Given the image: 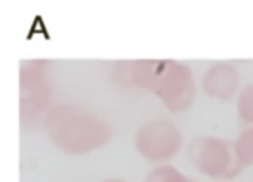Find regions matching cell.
<instances>
[{"instance_id":"cell-1","label":"cell","mask_w":253,"mask_h":182,"mask_svg":"<svg viewBox=\"0 0 253 182\" xmlns=\"http://www.w3.org/2000/svg\"><path fill=\"white\" fill-rule=\"evenodd\" d=\"M118 84L153 91L170 111H184L196 94L189 68L175 61H126L113 71Z\"/></svg>"},{"instance_id":"cell-2","label":"cell","mask_w":253,"mask_h":182,"mask_svg":"<svg viewBox=\"0 0 253 182\" xmlns=\"http://www.w3.org/2000/svg\"><path fill=\"white\" fill-rule=\"evenodd\" d=\"M50 140L61 151L70 154H85L104 146L111 139V129L97 116L78 108L56 109L47 120Z\"/></svg>"},{"instance_id":"cell-3","label":"cell","mask_w":253,"mask_h":182,"mask_svg":"<svg viewBox=\"0 0 253 182\" xmlns=\"http://www.w3.org/2000/svg\"><path fill=\"white\" fill-rule=\"evenodd\" d=\"M189 158L200 174L211 179H232L243 168L234 144L217 137H198L193 140Z\"/></svg>"},{"instance_id":"cell-4","label":"cell","mask_w":253,"mask_h":182,"mask_svg":"<svg viewBox=\"0 0 253 182\" xmlns=\"http://www.w3.org/2000/svg\"><path fill=\"white\" fill-rule=\"evenodd\" d=\"M180 144H182V134L172 122L167 120L148 122L139 129L135 136L137 151L153 163L170 160L180 149Z\"/></svg>"},{"instance_id":"cell-5","label":"cell","mask_w":253,"mask_h":182,"mask_svg":"<svg viewBox=\"0 0 253 182\" xmlns=\"http://www.w3.org/2000/svg\"><path fill=\"white\" fill-rule=\"evenodd\" d=\"M21 97L23 113L28 109V116H32L39 109H43L47 97H49V89H47V78L43 75L42 63H32L23 70Z\"/></svg>"},{"instance_id":"cell-6","label":"cell","mask_w":253,"mask_h":182,"mask_svg":"<svg viewBox=\"0 0 253 182\" xmlns=\"http://www.w3.org/2000/svg\"><path fill=\"white\" fill-rule=\"evenodd\" d=\"M203 87L211 97H232L236 87H238V71L231 64H215L205 73Z\"/></svg>"},{"instance_id":"cell-7","label":"cell","mask_w":253,"mask_h":182,"mask_svg":"<svg viewBox=\"0 0 253 182\" xmlns=\"http://www.w3.org/2000/svg\"><path fill=\"white\" fill-rule=\"evenodd\" d=\"M144 182H194V181L187 177V175H184L182 172H179L177 168L170 167V165H163V167H158L149 172Z\"/></svg>"},{"instance_id":"cell-8","label":"cell","mask_w":253,"mask_h":182,"mask_svg":"<svg viewBox=\"0 0 253 182\" xmlns=\"http://www.w3.org/2000/svg\"><path fill=\"white\" fill-rule=\"evenodd\" d=\"M236 153H238L239 161L245 165L253 167V129H248L239 136V139L234 142Z\"/></svg>"},{"instance_id":"cell-9","label":"cell","mask_w":253,"mask_h":182,"mask_svg":"<svg viewBox=\"0 0 253 182\" xmlns=\"http://www.w3.org/2000/svg\"><path fill=\"white\" fill-rule=\"evenodd\" d=\"M238 111L245 122L253 123V85H248L238 99Z\"/></svg>"},{"instance_id":"cell-10","label":"cell","mask_w":253,"mask_h":182,"mask_svg":"<svg viewBox=\"0 0 253 182\" xmlns=\"http://www.w3.org/2000/svg\"><path fill=\"white\" fill-rule=\"evenodd\" d=\"M104 182H125V181H122V179H109V181H104Z\"/></svg>"}]
</instances>
